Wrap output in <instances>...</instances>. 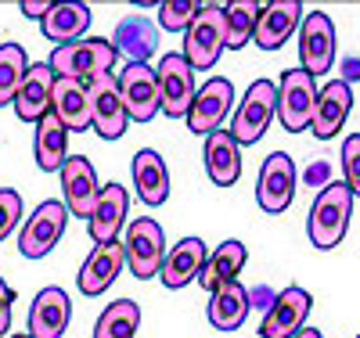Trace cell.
<instances>
[{"mask_svg":"<svg viewBox=\"0 0 360 338\" xmlns=\"http://www.w3.org/2000/svg\"><path fill=\"white\" fill-rule=\"evenodd\" d=\"M349 216H353V191L346 188L342 180H328L321 195L310 205V216H307V234L310 245L321 252L335 249V245L346 238L349 230Z\"/></svg>","mask_w":360,"mask_h":338,"instance_id":"6da1fadb","label":"cell"},{"mask_svg":"<svg viewBox=\"0 0 360 338\" xmlns=\"http://www.w3.org/2000/svg\"><path fill=\"white\" fill-rule=\"evenodd\" d=\"M119 61V51L112 40L105 37H83L76 44H65V47H54L47 65L54 76H65V79H94V76H108Z\"/></svg>","mask_w":360,"mask_h":338,"instance_id":"7a4b0ae2","label":"cell"},{"mask_svg":"<svg viewBox=\"0 0 360 338\" xmlns=\"http://www.w3.org/2000/svg\"><path fill=\"white\" fill-rule=\"evenodd\" d=\"M274 115H278V83L274 79H256L245 90V98L234 105L227 134L234 137L238 148H242V144H256L266 134L270 122H274Z\"/></svg>","mask_w":360,"mask_h":338,"instance_id":"3957f363","label":"cell"},{"mask_svg":"<svg viewBox=\"0 0 360 338\" xmlns=\"http://www.w3.org/2000/svg\"><path fill=\"white\" fill-rule=\"evenodd\" d=\"M123 259L137 281L159 278V266L166 259V234L152 216H137L123 227Z\"/></svg>","mask_w":360,"mask_h":338,"instance_id":"277c9868","label":"cell"},{"mask_svg":"<svg viewBox=\"0 0 360 338\" xmlns=\"http://www.w3.org/2000/svg\"><path fill=\"white\" fill-rule=\"evenodd\" d=\"M227 47V33H224V8L217 4H202V11L195 15V22L184 33V61L195 72H209L220 61Z\"/></svg>","mask_w":360,"mask_h":338,"instance_id":"5b68a950","label":"cell"},{"mask_svg":"<svg viewBox=\"0 0 360 338\" xmlns=\"http://www.w3.org/2000/svg\"><path fill=\"white\" fill-rule=\"evenodd\" d=\"M335 22L328 18L324 11H310L303 15V22H299V69H303L307 76H324L332 72L335 65Z\"/></svg>","mask_w":360,"mask_h":338,"instance_id":"8992f818","label":"cell"},{"mask_svg":"<svg viewBox=\"0 0 360 338\" xmlns=\"http://www.w3.org/2000/svg\"><path fill=\"white\" fill-rule=\"evenodd\" d=\"M69 227V209L65 202H58V198H47L33 209V216H29L22 223V234H18V252L25 259H44L51 256V249L58 241H62Z\"/></svg>","mask_w":360,"mask_h":338,"instance_id":"52a82bcc","label":"cell"},{"mask_svg":"<svg viewBox=\"0 0 360 338\" xmlns=\"http://www.w3.org/2000/svg\"><path fill=\"white\" fill-rule=\"evenodd\" d=\"M314 105H317V83H314V76H307L303 69L281 72V83H278V119H281V126L288 134L310 130Z\"/></svg>","mask_w":360,"mask_h":338,"instance_id":"ba28073f","label":"cell"},{"mask_svg":"<svg viewBox=\"0 0 360 338\" xmlns=\"http://www.w3.org/2000/svg\"><path fill=\"white\" fill-rule=\"evenodd\" d=\"M159 79V101L166 119H188L191 101H195V69L184 61V54H162L155 65Z\"/></svg>","mask_w":360,"mask_h":338,"instance_id":"9c48e42d","label":"cell"},{"mask_svg":"<svg viewBox=\"0 0 360 338\" xmlns=\"http://www.w3.org/2000/svg\"><path fill=\"white\" fill-rule=\"evenodd\" d=\"M86 101H90V130H98L105 141H119L130 126V115L119 98L115 76H94L86 79Z\"/></svg>","mask_w":360,"mask_h":338,"instance_id":"30bf717a","label":"cell"},{"mask_svg":"<svg viewBox=\"0 0 360 338\" xmlns=\"http://www.w3.org/2000/svg\"><path fill=\"white\" fill-rule=\"evenodd\" d=\"M231 112H234V83L224 79V76H213L195 90V101H191V112H188V130L209 137L213 130L224 126V119Z\"/></svg>","mask_w":360,"mask_h":338,"instance_id":"8fae6325","label":"cell"},{"mask_svg":"<svg viewBox=\"0 0 360 338\" xmlns=\"http://www.w3.org/2000/svg\"><path fill=\"white\" fill-rule=\"evenodd\" d=\"M295 198V162L288 151H274L266 155L263 169H259V180H256V202L263 212L270 216H281V212L292 205Z\"/></svg>","mask_w":360,"mask_h":338,"instance_id":"7c38bea8","label":"cell"},{"mask_svg":"<svg viewBox=\"0 0 360 338\" xmlns=\"http://www.w3.org/2000/svg\"><path fill=\"white\" fill-rule=\"evenodd\" d=\"M310 306H314V295L307 288H299V285L285 288L266 306V317L259 320V338H295L307 327Z\"/></svg>","mask_w":360,"mask_h":338,"instance_id":"4fadbf2b","label":"cell"},{"mask_svg":"<svg viewBox=\"0 0 360 338\" xmlns=\"http://www.w3.org/2000/svg\"><path fill=\"white\" fill-rule=\"evenodd\" d=\"M115 86H119V98H123V108L130 119L137 122H152L162 108L159 101V79H155V69L152 65H130L115 76Z\"/></svg>","mask_w":360,"mask_h":338,"instance_id":"5bb4252c","label":"cell"},{"mask_svg":"<svg viewBox=\"0 0 360 338\" xmlns=\"http://www.w3.org/2000/svg\"><path fill=\"white\" fill-rule=\"evenodd\" d=\"M58 176H62V195H65L69 216L90 220V212H94V205H98V195H101V183H98V173H94V166H90V159L69 155L65 166L58 169Z\"/></svg>","mask_w":360,"mask_h":338,"instance_id":"9a60e30c","label":"cell"},{"mask_svg":"<svg viewBox=\"0 0 360 338\" xmlns=\"http://www.w3.org/2000/svg\"><path fill=\"white\" fill-rule=\"evenodd\" d=\"M353 112V86L349 79H328L317 90V105H314V119H310V130L317 141H332Z\"/></svg>","mask_w":360,"mask_h":338,"instance_id":"2e32d148","label":"cell"},{"mask_svg":"<svg viewBox=\"0 0 360 338\" xmlns=\"http://www.w3.org/2000/svg\"><path fill=\"white\" fill-rule=\"evenodd\" d=\"M69 320H72V302H69V292L65 288H44L37 292L33 306H29V338H62L69 331Z\"/></svg>","mask_w":360,"mask_h":338,"instance_id":"e0dca14e","label":"cell"},{"mask_svg":"<svg viewBox=\"0 0 360 338\" xmlns=\"http://www.w3.org/2000/svg\"><path fill=\"white\" fill-rule=\"evenodd\" d=\"M127 259H123V245L112 241V245H94V252L86 256V263L79 266L76 273V285H79V295L94 299V295H105L115 278L123 273Z\"/></svg>","mask_w":360,"mask_h":338,"instance_id":"ac0fdd59","label":"cell"},{"mask_svg":"<svg viewBox=\"0 0 360 338\" xmlns=\"http://www.w3.org/2000/svg\"><path fill=\"white\" fill-rule=\"evenodd\" d=\"M127 212H130V195L123 183H108L98 195V205L86 220V230H90V241L94 245H112L119 238V230L127 227Z\"/></svg>","mask_w":360,"mask_h":338,"instance_id":"d6986e66","label":"cell"},{"mask_svg":"<svg viewBox=\"0 0 360 338\" xmlns=\"http://www.w3.org/2000/svg\"><path fill=\"white\" fill-rule=\"evenodd\" d=\"M303 4L299 0H278V4H266L259 8V18H256V33H252V44L259 51H278L288 44V37L299 29L303 22Z\"/></svg>","mask_w":360,"mask_h":338,"instance_id":"ffe728a7","label":"cell"},{"mask_svg":"<svg viewBox=\"0 0 360 338\" xmlns=\"http://www.w3.org/2000/svg\"><path fill=\"white\" fill-rule=\"evenodd\" d=\"M205 241L202 238H180L173 249L166 252L162 266H159V281L169 288V292H180V288H188L191 281H198V273L205 266Z\"/></svg>","mask_w":360,"mask_h":338,"instance_id":"44dd1931","label":"cell"},{"mask_svg":"<svg viewBox=\"0 0 360 338\" xmlns=\"http://www.w3.org/2000/svg\"><path fill=\"white\" fill-rule=\"evenodd\" d=\"M51 112H54V119L62 122L69 134H83V130H90L86 83H79V79H65V76H54V86H51Z\"/></svg>","mask_w":360,"mask_h":338,"instance_id":"7402d4cb","label":"cell"},{"mask_svg":"<svg viewBox=\"0 0 360 338\" xmlns=\"http://www.w3.org/2000/svg\"><path fill=\"white\" fill-rule=\"evenodd\" d=\"M130 173H134V188H137V198L144 205H166L169 198V169H166V159L159 155L155 148H141L134 162H130Z\"/></svg>","mask_w":360,"mask_h":338,"instance_id":"603a6c76","label":"cell"},{"mask_svg":"<svg viewBox=\"0 0 360 338\" xmlns=\"http://www.w3.org/2000/svg\"><path fill=\"white\" fill-rule=\"evenodd\" d=\"M90 22H94V15H90L86 4H79V0H62V4H51V11L40 18V29L51 44L65 47V44L83 40Z\"/></svg>","mask_w":360,"mask_h":338,"instance_id":"cb8c5ba5","label":"cell"},{"mask_svg":"<svg viewBox=\"0 0 360 338\" xmlns=\"http://www.w3.org/2000/svg\"><path fill=\"white\" fill-rule=\"evenodd\" d=\"M51 86H54V72H51L47 61L29 65V72L22 79V90L15 98V115L22 122H29V126H37V122L51 112Z\"/></svg>","mask_w":360,"mask_h":338,"instance_id":"d4e9b609","label":"cell"},{"mask_svg":"<svg viewBox=\"0 0 360 338\" xmlns=\"http://www.w3.org/2000/svg\"><path fill=\"white\" fill-rule=\"evenodd\" d=\"M205 173L209 180L217 183V188H231V183H238V176H242V151H238L234 137L227 130H213L205 137Z\"/></svg>","mask_w":360,"mask_h":338,"instance_id":"484cf974","label":"cell"},{"mask_svg":"<svg viewBox=\"0 0 360 338\" xmlns=\"http://www.w3.org/2000/svg\"><path fill=\"white\" fill-rule=\"evenodd\" d=\"M209 324L217 331H238L249 317V288L242 281H227L217 292H209Z\"/></svg>","mask_w":360,"mask_h":338,"instance_id":"4316f807","label":"cell"},{"mask_svg":"<svg viewBox=\"0 0 360 338\" xmlns=\"http://www.w3.org/2000/svg\"><path fill=\"white\" fill-rule=\"evenodd\" d=\"M245 259H249V249H245L242 241H238V238L224 241L217 252L205 256V266H202V273H198V285H202L205 292H217L220 285L238 281V273H242Z\"/></svg>","mask_w":360,"mask_h":338,"instance_id":"83f0119b","label":"cell"},{"mask_svg":"<svg viewBox=\"0 0 360 338\" xmlns=\"http://www.w3.org/2000/svg\"><path fill=\"white\" fill-rule=\"evenodd\" d=\"M112 44H115L119 54H127V58H130V65H148V58L155 54L159 37H155V25L148 22L144 15H130V18L119 22Z\"/></svg>","mask_w":360,"mask_h":338,"instance_id":"f1b7e54d","label":"cell"},{"mask_svg":"<svg viewBox=\"0 0 360 338\" xmlns=\"http://www.w3.org/2000/svg\"><path fill=\"white\" fill-rule=\"evenodd\" d=\"M33 155H37V166L44 173H58L69 159V130L54 119V112H47L40 122H37V137H33Z\"/></svg>","mask_w":360,"mask_h":338,"instance_id":"f546056e","label":"cell"},{"mask_svg":"<svg viewBox=\"0 0 360 338\" xmlns=\"http://www.w3.org/2000/svg\"><path fill=\"white\" fill-rule=\"evenodd\" d=\"M141 306L134 299H115L94 324V338H137Z\"/></svg>","mask_w":360,"mask_h":338,"instance_id":"4dcf8cb0","label":"cell"},{"mask_svg":"<svg viewBox=\"0 0 360 338\" xmlns=\"http://www.w3.org/2000/svg\"><path fill=\"white\" fill-rule=\"evenodd\" d=\"M29 72V54L22 44H0V108L15 105L22 79Z\"/></svg>","mask_w":360,"mask_h":338,"instance_id":"1f68e13d","label":"cell"},{"mask_svg":"<svg viewBox=\"0 0 360 338\" xmlns=\"http://www.w3.org/2000/svg\"><path fill=\"white\" fill-rule=\"evenodd\" d=\"M256 18H259V4L256 0H234L224 8V33H227V47L238 51L245 47L256 33Z\"/></svg>","mask_w":360,"mask_h":338,"instance_id":"d6a6232c","label":"cell"},{"mask_svg":"<svg viewBox=\"0 0 360 338\" xmlns=\"http://www.w3.org/2000/svg\"><path fill=\"white\" fill-rule=\"evenodd\" d=\"M198 11H202L198 0H166V4H159V29H166V33H188V25L195 22Z\"/></svg>","mask_w":360,"mask_h":338,"instance_id":"836d02e7","label":"cell"},{"mask_svg":"<svg viewBox=\"0 0 360 338\" xmlns=\"http://www.w3.org/2000/svg\"><path fill=\"white\" fill-rule=\"evenodd\" d=\"M342 183L360 198V134H349L342 141Z\"/></svg>","mask_w":360,"mask_h":338,"instance_id":"e575fe53","label":"cell"},{"mask_svg":"<svg viewBox=\"0 0 360 338\" xmlns=\"http://www.w3.org/2000/svg\"><path fill=\"white\" fill-rule=\"evenodd\" d=\"M22 223V195L15 188H0V241Z\"/></svg>","mask_w":360,"mask_h":338,"instance_id":"d590c367","label":"cell"},{"mask_svg":"<svg viewBox=\"0 0 360 338\" xmlns=\"http://www.w3.org/2000/svg\"><path fill=\"white\" fill-rule=\"evenodd\" d=\"M11 302H15V292L4 278H0V338L11 334Z\"/></svg>","mask_w":360,"mask_h":338,"instance_id":"8d00e7d4","label":"cell"},{"mask_svg":"<svg viewBox=\"0 0 360 338\" xmlns=\"http://www.w3.org/2000/svg\"><path fill=\"white\" fill-rule=\"evenodd\" d=\"M51 11V0H22V15L25 18H44Z\"/></svg>","mask_w":360,"mask_h":338,"instance_id":"74e56055","label":"cell"},{"mask_svg":"<svg viewBox=\"0 0 360 338\" xmlns=\"http://www.w3.org/2000/svg\"><path fill=\"white\" fill-rule=\"evenodd\" d=\"M295 338H324V334H321V331H317V327H303V331H299V334H295Z\"/></svg>","mask_w":360,"mask_h":338,"instance_id":"f35d334b","label":"cell"},{"mask_svg":"<svg viewBox=\"0 0 360 338\" xmlns=\"http://www.w3.org/2000/svg\"><path fill=\"white\" fill-rule=\"evenodd\" d=\"M8 338H29V334H25V331H18V334H8Z\"/></svg>","mask_w":360,"mask_h":338,"instance_id":"ab89813d","label":"cell"},{"mask_svg":"<svg viewBox=\"0 0 360 338\" xmlns=\"http://www.w3.org/2000/svg\"><path fill=\"white\" fill-rule=\"evenodd\" d=\"M356 338H360V334H356Z\"/></svg>","mask_w":360,"mask_h":338,"instance_id":"60d3db41","label":"cell"}]
</instances>
